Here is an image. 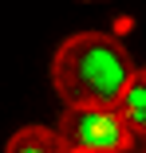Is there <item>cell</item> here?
Wrapping results in <instances>:
<instances>
[{"label":"cell","instance_id":"cell-2","mask_svg":"<svg viewBox=\"0 0 146 153\" xmlns=\"http://www.w3.org/2000/svg\"><path fill=\"white\" fill-rule=\"evenodd\" d=\"M59 137L67 153H138V137L126 126L123 110L67 106L59 118Z\"/></svg>","mask_w":146,"mask_h":153},{"label":"cell","instance_id":"cell-1","mask_svg":"<svg viewBox=\"0 0 146 153\" xmlns=\"http://www.w3.org/2000/svg\"><path fill=\"white\" fill-rule=\"evenodd\" d=\"M126 47L107 32H79L59 43L51 59V86L63 106H103L119 110L126 86L134 82Z\"/></svg>","mask_w":146,"mask_h":153},{"label":"cell","instance_id":"cell-5","mask_svg":"<svg viewBox=\"0 0 146 153\" xmlns=\"http://www.w3.org/2000/svg\"><path fill=\"white\" fill-rule=\"evenodd\" d=\"M87 4H95V0H87Z\"/></svg>","mask_w":146,"mask_h":153},{"label":"cell","instance_id":"cell-3","mask_svg":"<svg viewBox=\"0 0 146 153\" xmlns=\"http://www.w3.org/2000/svg\"><path fill=\"white\" fill-rule=\"evenodd\" d=\"M4 153H67L59 130H47V126H24L8 137Z\"/></svg>","mask_w":146,"mask_h":153},{"label":"cell","instance_id":"cell-4","mask_svg":"<svg viewBox=\"0 0 146 153\" xmlns=\"http://www.w3.org/2000/svg\"><path fill=\"white\" fill-rule=\"evenodd\" d=\"M119 110H123L126 126H130L134 137H138V153H146V71L134 75V82L126 86V94H123V102H119Z\"/></svg>","mask_w":146,"mask_h":153}]
</instances>
